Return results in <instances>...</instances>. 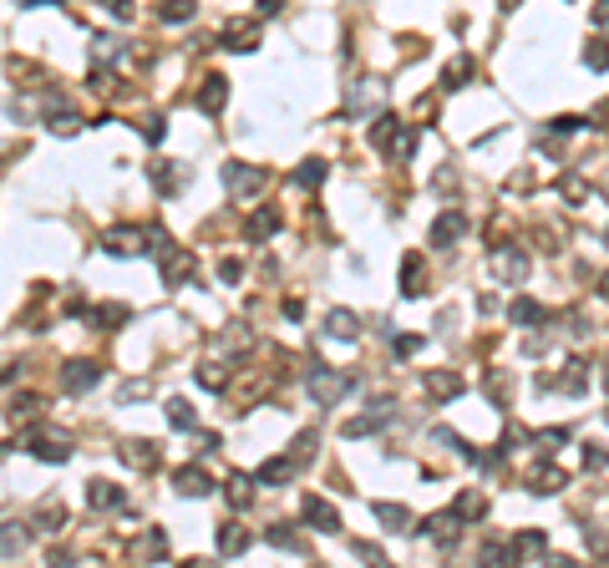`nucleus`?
Segmentation results:
<instances>
[{"instance_id":"1","label":"nucleus","mask_w":609,"mask_h":568,"mask_svg":"<svg viewBox=\"0 0 609 568\" xmlns=\"http://www.w3.org/2000/svg\"><path fill=\"white\" fill-rule=\"evenodd\" d=\"M305 391H310L315 406H340L346 396H356V375L330 371L325 361H310V371H305Z\"/></svg>"},{"instance_id":"2","label":"nucleus","mask_w":609,"mask_h":568,"mask_svg":"<svg viewBox=\"0 0 609 568\" xmlns=\"http://www.w3.org/2000/svg\"><path fill=\"white\" fill-rule=\"evenodd\" d=\"M147 254L157 259V270H163V279H168V284L194 279V254H188V249H178V244H173V239H168L163 229H153V233H147Z\"/></svg>"},{"instance_id":"3","label":"nucleus","mask_w":609,"mask_h":568,"mask_svg":"<svg viewBox=\"0 0 609 568\" xmlns=\"http://www.w3.org/2000/svg\"><path fill=\"white\" fill-rule=\"evenodd\" d=\"M219 178H224V188H229V198L249 204V198H260V194H264V183H270V173H264L260 163H244V157H224Z\"/></svg>"},{"instance_id":"4","label":"nucleus","mask_w":609,"mask_h":568,"mask_svg":"<svg viewBox=\"0 0 609 568\" xmlns=\"http://www.w3.org/2000/svg\"><path fill=\"white\" fill-rule=\"evenodd\" d=\"M371 147H376V153H386V157H396V163H406V157L416 153V132L406 128L402 117L381 112V122L371 128Z\"/></svg>"},{"instance_id":"5","label":"nucleus","mask_w":609,"mask_h":568,"mask_svg":"<svg viewBox=\"0 0 609 568\" xmlns=\"http://www.w3.org/2000/svg\"><path fill=\"white\" fill-rule=\"evenodd\" d=\"M147 178H153V188L163 198H178L183 188H188V178H194V173H188V163H173V157H153V163H147Z\"/></svg>"},{"instance_id":"6","label":"nucleus","mask_w":609,"mask_h":568,"mask_svg":"<svg viewBox=\"0 0 609 568\" xmlns=\"http://www.w3.org/2000/svg\"><path fill=\"white\" fill-rule=\"evenodd\" d=\"M300 523L305 528H315V533H340V513H336V503H325L320 492H305V503H300Z\"/></svg>"},{"instance_id":"7","label":"nucleus","mask_w":609,"mask_h":568,"mask_svg":"<svg viewBox=\"0 0 609 568\" xmlns=\"http://www.w3.org/2000/svg\"><path fill=\"white\" fill-rule=\"evenodd\" d=\"M102 254H117V259H138L147 254V233L132 229V223H117V229L102 233Z\"/></svg>"},{"instance_id":"8","label":"nucleus","mask_w":609,"mask_h":568,"mask_svg":"<svg viewBox=\"0 0 609 568\" xmlns=\"http://www.w3.org/2000/svg\"><path fill=\"white\" fill-rule=\"evenodd\" d=\"M91 386H102V361H87V355L62 361V391L81 396V391H91Z\"/></svg>"},{"instance_id":"9","label":"nucleus","mask_w":609,"mask_h":568,"mask_svg":"<svg viewBox=\"0 0 609 568\" xmlns=\"http://www.w3.org/2000/svg\"><path fill=\"white\" fill-rule=\"evenodd\" d=\"M381 102H386V91H381V81H356L346 97V117H381Z\"/></svg>"},{"instance_id":"10","label":"nucleus","mask_w":609,"mask_h":568,"mask_svg":"<svg viewBox=\"0 0 609 568\" xmlns=\"http://www.w3.org/2000/svg\"><path fill=\"white\" fill-rule=\"evenodd\" d=\"M432 249H457L467 239V213H457V208H447V213H437L432 219Z\"/></svg>"},{"instance_id":"11","label":"nucleus","mask_w":609,"mask_h":568,"mask_svg":"<svg viewBox=\"0 0 609 568\" xmlns=\"http://www.w3.org/2000/svg\"><path fill=\"white\" fill-rule=\"evenodd\" d=\"M219 41L229 46V52H254V46H260V21L233 15V21H224V26H219Z\"/></svg>"},{"instance_id":"12","label":"nucleus","mask_w":609,"mask_h":568,"mask_svg":"<svg viewBox=\"0 0 609 568\" xmlns=\"http://www.w3.org/2000/svg\"><path fill=\"white\" fill-rule=\"evenodd\" d=\"M422 391H427V401L447 406V401H457L467 391V381L457 371H427V375H422Z\"/></svg>"},{"instance_id":"13","label":"nucleus","mask_w":609,"mask_h":568,"mask_svg":"<svg viewBox=\"0 0 609 568\" xmlns=\"http://www.w3.org/2000/svg\"><path fill=\"white\" fill-rule=\"evenodd\" d=\"M508 554L519 558V563H544V558H548V533H544V528H523V533H513Z\"/></svg>"},{"instance_id":"14","label":"nucleus","mask_w":609,"mask_h":568,"mask_svg":"<svg viewBox=\"0 0 609 568\" xmlns=\"http://www.w3.org/2000/svg\"><path fill=\"white\" fill-rule=\"evenodd\" d=\"M493 270H498V279H503V284H523V279H528V254H523V249L519 244H498L493 249Z\"/></svg>"},{"instance_id":"15","label":"nucleus","mask_w":609,"mask_h":568,"mask_svg":"<svg viewBox=\"0 0 609 568\" xmlns=\"http://www.w3.org/2000/svg\"><path fill=\"white\" fill-rule=\"evenodd\" d=\"M386 421H391V406L381 401V406H371L366 416H356V421H346L340 426V437L346 441H361V437H376V431H386Z\"/></svg>"},{"instance_id":"16","label":"nucleus","mask_w":609,"mask_h":568,"mask_svg":"<svg viewBox=\"0 0 609 568\" xmlns=\"http://www.w3.org/2000/svg\"><path fill=\"white\" fill-rule=\"evenodd\" d=\"M26 452L36 457V462H66V457H71V441L66 437H56V431H36V437L26 441Z\"/></svg>"},{"instance_id":"17","label":"nucleus","mask_w":609,"mask_h":568,"mask_svg":"<svg viewBox=\"0 0 609 568\" xmlns=\"http://www.w3.org/2000/svg\"><path fill=\"white\" fill-rule=\"evenodd\" d=\"M427 538L437 543V548H452V543L462 538V517H457V507H447V513H432V517H427Z\"/></svg>"},{"instance_id":"18","label":"nucleus","mask_w":609,"mask_h":568,"mask_svg":"<svg viewBox=\"0 0 609 568\" xmlns=\"http://www.w3.org/2000/svg\"><path fill=\"white\" fill-rule=\"evenodd\" d=\"M538 386H544V391H569V396H579V391L589 386V361H569V371H564V375H538Z\"/></svg>"},{"instance_id":"19","label":"nucleus","mask_w":609,"mask_h":568,"mask_svg":"<svg viewBox=\"0 0 609 568\" xmlns=\"http://www.w3.org/2000/svg\"><path fill=\"white\" fill-rule=\"evenodd\" d=\"M295 472H300L295 457H270V462L254 472V482H260V488H290V482H295Z\"/></svg>"},{"instance_id":"20","label":"nucleus","mask_w":609,"mask_h":568,"mask_svg":"<svg viewBox=\"0 0 609 568\" xmlns=\"http://www.w3.org/2000/svg\"><path fill=\"white\" fill-rule=\"evenodd\" d=\"M173 492H178V497H208V492H214V478H208L204 467H178V472H173Z\"/></svg>"},{"instance_id":"21","label":"nucleus","mask_w":609,"mask_h":568,"mask_svg":"<svg viewBox=\"0 0 609 568\" xmlns=\"http://www.w3.org/2000/svg\"><path fill=\"white\" fill-rule=\"evenodd\" d=\"M117 452H122V462H128V467H138V472H153V467H157V441H147V437H128Z\"/></svg>"},{"instance_id":"22","label":"nucleus","mask_w":609,"mask_h":568,"mask_svg":"<svg viewBox=\"0 0 609 568\" xmlns=\"http://www.w3.org/2000/svg\"><path fill=\"white\" fill-rule=\"evenodd\" d=\"M224 102H229V81H224L219 71H208L204 87H198V112L219 117V112H224Z\"/></svg>"},{"instance_id":"23","label":"nucleus","mask_w":609,"mask_h":568,"mask_svg":"<svg viewBox=\"0 0 609 568\" xmlns=\"http://www.w3.org/2000/svg\"><path fill=\"white\" fill-rule=\"evenodd\" d=\"M87 503H91V513H117V507L128 503V497H122V488H117V482L91 478V482H87Z\"/></svg>"},{"instance_id":"24","label":"nucleus","mask_w":609,"mask_h":568,"mask_svg":"<svg viewBox=\"0 0 609 568\" xmlns=\"http://www.w3.org/2000/svg\"><path fill=\"white\" fill-rule=\"evenodd\" d=\"M402 295H406V299H422V295H427V270H422V254H416V249L402 259Z\"/></svg>"},{"instance_id":"25","label":"nucleus","mask_w":609,"mask_h":568,"mask_svg":"<svg viewBox=\"0 0 609 568\" xmlns=\"http://www.w3.org/2000/svg\"><path fill=\"white\" fill-rule=\"evenodd\" d=\"M31 523H36V533H62L66 523H71V513H66V503H56V497H46V503L31 513Z\"/></svg>"},{"instance_id":"26","label":"nucleus","mask_w":609,"mask_h":568,"mask_svg":"<svg viewBox=\"0 0 609 568\" xmlns=\"http://www.w3.org/2000/svg\"><path fill=\"white\" fill-rule=\"evenodd\" d=\"M325 336L330 340H361V315L356 310H330L325 315Z\"/></svg>"},{"instance_id":"27","label":"nucleus","mask_w":609,"mask_h":568,"mask_svg":"<svg viewBox=\"0 0 609 568\" xmlns=\"http://www.w3.org/2000/svg\"><path fill=\"white\" fill-rule=\"evenodd\" d=\"M46 128H52L56 137H71V132H81L77 107H71V102H56V97H52V107H46Z\"/></svg>"},{"instance_id":"28","label":"nucleus","mask_w":609,"mask_h":568,"mask_svg":"<svg viewBox=\"0 0 609 568\" xmlns=\"http://www.w3.org/2000/svg\"><path fill=\"white\" fill-rule=\"evenodd\" d=\"M472 77H478V62H472V56H452L447 71H442V91H462Z\"/></svg>"},{"instance_id":"29","label":"nucleus","mask_w":609,"mask_h":568,"mask_svg":"<svg viewBox=\"0 0 609 568\" xmlns=\"http://www.w3.org/2000/svg\"><path fill=\"white\" fill-rule=\"evenodd\" d=\"M264 543H270V548H285V554H310V543H305V533H295L290 523H274V528L264 533Z\"/></svg>"},{"instance_id":"30","label":"nucleus","mask_w":609,"mask_h":568,"mask_svg":"<svg viewBox=\"0 0 609 568\" xmlns=\"http://www.w3.org/2000/svg\"><path fill=\"white\" fill-rule=\"evenodd\" d=\"M270 233H280V208H260V213H249V223H244V239L264 244Z\"/></svg>"},{"instance_id":"31","label":"nucleus","mask_w":609,"mask_h":568,"mask_svg":"<svg viewBox=\"0 0 609 568\" xmlns=\"http://www.w3.org/2000/svg\"><path fill=\"white\" fill-rule=\"evenodd\" d=\"M508 320L519 325V330H533V325H544V305H538V299H513V305H508Z\"/></svg>"},{"instance_id":"32","label":"nucleus","mask_w":609,"mask_h":568,"mask_svg":"<svg viewBox=\"0 0 609 568\" xmlns=\"http://www.w3.org/2000/svg\"><path fill=\"white\" fill-rule=\"evenodd\" d=\"M194 15H198V0H157V21H168V26H183Z\"/></svg>"},{"instance_id":"33","label":"nucleus","mask_w":609,"mask_h":568,"mask_svg":"<svg viewBox=\"0 0 609 568\" xmlns=\"http://www.w3.org/2000/svg\"><path fill=\"white\" fill-rule=\"evenodd\" d=\"M528 492H533V497L564 492V472H558V467H538V472H528Z\"/></svg>"},{"instance_id":"34","label":"nucleus","mask_w":609,"mask_h":568,"mask_svg":"<svg viewBox=\"0 0 609 568\" xmlns=\"http://www.w3.org/2000/svg\"><path fill=\"white\" fill-rule=\"evenodd\" d=\"M249 548V528H239V523H224L219 528V554L224 558H239Z\"/></svg>"},{"instance_id":"35","label":"nucleus","mask_w":609,"mask_h":568,"mask_svg":"<svg viewBox=\"0 0 609 568\" xmlns=\"http://www.w3.org/2000/svg\"><path fill=\"white\" fill-rule=\"evenodd\" d=\"M224 497H229L233 507H249L254 503V482H249L244 472H229V478H224Z\"/></svg>"},{"instance_id":"36","label":"nucleus","mask_w":609,"mask_h":568,"mask_svg":"<svg viewBox=\"0 0 609 568\" xmlns=\"http://www.w3.org/2000/svg\"><path fill=\"white\" fill-rule=\"evenodd\" d=\"M376 517H381V528H386V533H406V528H412V513H406L402 503H376Z\"/></svg>"},{"instance_id":"37","label":"nucleus","mask_w":609,"mask_h":568,"mask_svg":"<svg viewBox=\"0 0 609 568\" xmlns=\"http://www.w3.org/2000/svg\"><path fill=\"white\" fill-rule=\"evenodd\" d=\"M26 548V528L21 523H0V558H21Z\"/></svg>"},{"instance_id":"38","label":"nucleus","mask_w":609,"mask_h":568,"mask_svg":"<svg viewBox=\"0 0 609 568\" xmlns=\"http://www.w3.org/2000/svg\"><path fill=\"white\" fill-rule=\"evenodd\" d=\"M584 66H589V71H609V41L604 36L584 41Z\"/></svg>"},{"instance_id":"39","label":"nucleus","mask_w":609,"mask_h":568,"mask_svg":"<svg viewBox=\"0 0 609 568\" xmlns=\"http://www.w3.org/2000/svg\"><path fill=\"white\" fill-rule=\"evenodd\" d=\"M163 412H168V421H173V426H183V431H188V426H198L194 401H183V396H168V406H163Z\"/></svg>"},{"instance_id":"40","label":"nucleus","mask_w":609,"mask_h":568,"mask_svg":"<svg viewBox=\"0 0 609 568\" xmlns=\"http://www.w3.org/2000/svg\"><path fill=\"white\" fill-rule=\"evenodd\" d=\"M41 412H46V401H41L36 391H26V396H15V401H11V416H15V421H36Z\"/></svg>"},{"instance_id":"41","label":"nucleus","mask_w":609,"mask_h":568,"mask_svg":"<svg viewBox=\"0 0 609 568\" xmlns=\"http://www.w3.org/2000/svg\"><path fill=\"white\" fill-rule=\"evenodd\" d=\"M320 183H325V163L320 157H305L295 168V188H320Z\"/></svg>"},{"instance_id":"42","label":"nucleus","mask_w":609,"mask_h":568,"mask_svg":"<svg viewBox=\"0 0 609 568\" xmlns=\"http://www.w3.org/2000/svg\"><path fill=\"white\" fill-rule=\"evenodd\" d=\"M91 325H102V330L128 325V305H97V310H91Z\"/></svg>"},{"instance_id":"43","label":"nucleus","mask_w":609,"mask_h":568,"mask_svg":"<svg viewBox=\"0 0 609 568\" xmlns=\"http://www.w3.org/2000/svg\"><path fill=\"white\" fill-rule=\"evenodd\" d=\"M564 441H569V426H548V431H533V447H538V452H558Z\"/></svg>"},{"instance_id":"44","label":"nucleus","mask_w":609,"mask_h":568,"mask_svg":"<svg viewBox=\"0 0 609 568\" xmlns=\"http://www.w3.org/2000/svg\"><path fill=\"white\" fill-rule=\"evenodd\" d=\"M558 188H564V198H569L574 208H584V204H589V198H595V188H589V183H579V178H564V183H558Z\"/></svg>"},{"instance_id":"45","label":"nucleus","mask_w":609,"mask_h":568,"mask_svg":"<svg viewBox=\"0 0 609 568\" xmlns=\"http://www.w3.org/2000/svg\"><path fill=\"white\" fill-rule=\"evenodd\" d=\"M503 558H513V554H508V543H503V538H488V543L478 548V563H488V568L503 563Z\"/></svg>"},{"instance_id":"46","label":"nucleus","mask_w":609,"mask_h":568,"mask_svg":"<svg viewBox=\"0 0 609 568\" xmlns=\"http://www.w3.org/2000/svg\"><path fill=\"white\" fill-rule=\"evenodd\" d=\"M457 517H482V497H478V492H457Z\"/></svg>"},{"instance_id":"47","label":"nucleus","mask_w":609,"mask_h":568,"mask_svg":"<svg viewBox=\"0 0 609 568\" xmlns=\"http://www.w3.org/2000/svg\"><path fill=\"white\" fill-rule=\"evenodd\" d=\"M117 52H122V41H117V36H97V41H91V56H97V62H112Z\"/></svg>"},{"instance_id":"48","label":"nucleus","mask_w":609,"mask_h":568,"mask_svg":"<svg viewBox=\"0 0 609 568\" xmlns=\"http://www.w3.org/2000/svg\"><path fill=\"white\" fill-rule=\"evenodd\" d=\"M290 457H295V462H310V457H315V431L295 437V452H290Z\"/></svg>"},{"instance_id":"49","label":"nucleus","mask_w":609,"mask_h":568,"mask_svg":"<svg viewBox=\"0 0 609 568\" xmlns=\"http://www.w3.org/2000/svg\"><path fill=\"white\" fill-rule=\"evenodd\" d=\"M143 137H147V142H163V137H168V122H163V117H147V122H143Z\"/></svg>"},{"instance_id":"50","label":"nucleus","mask_w":609,"mask_h":568,"mask_svg":"<svg viewBox=\"0 0 609 568\" xmlns=\"http://www.w3.org/2000/svg\"><path fill=\"white\" fill-rule=\"evenodd\" d=\"M584 467H595V472H609V452H599V447H584Z\"/></svg>"},{"instance_id":"51","label":"nucleus","mask_w":609,"mask_h":568,"mask_svg":"<svg viewBox=\"0 0 609 568\" xmlns=\"http://www.w3.org/2000/svg\"><path fill=\"white\" fill-rule=\"evenodd\" d=\"M102 5L117 15V21H132V15H138V5H132V0H102Z\"/></svg>"},{"instance_id":"52","label":"nucleus","mask_w":609,"mask_h":568,"mask_svg":"<svg viewBox=\"0 0 609 568\" xmlns=\"http://www.w3.org/2000/svg\"><path fill=\"white\" fill-rule=\"evenodd\" d=\"M589 21H595L599 31H609V0H595V5H589Z\"/></svg>"},{"instance_id":"53","label":"nucleus","mask_w":609,"mask_h":568,"mask_svg":"<svg viewBox=\"0 0 609 568\" xmlns=\"http://www.w3.org/2000/svg\"><path fill=\"white\" fill-rule=\"evenodd\" d=\"M198 381L219 391V386H224V371H219V365H198Z\"/></svg>"},{"instance_id":"54","label":"nucleus","mask_w":609,"mask_h":568,"mask_svg":"<svg viewBox=\"0 0 609 568\" xmlns=\"http://www.w3.org/2000/svg\"><path fill=\"white\" fill-rule=\"evenodd\" d=\"M239 274H244V264H239V259H224V264H219V279L224 284H233Z\"/></svg>"},{"instance_id":"55","label":"nucleus","mask_w":609,"mask_h":568,"mask_svg":"<svg viewBox=\"0 0 609 568\" xmlns=\"http://www.w3.org/2000/svg\"><path fill=\"white\" fill-rule=\"evenodd\" d=\"M422 350V336H396V355H416Z\"/></svg>"},{"instance_id":"56","label":"nucleus","mask_w":609,"mask_h":568,"mask_svg":"<svg viewBox=\"0 0 609 568\" xmlns=\"http://www.w3.org/2000/svg\"><path fill=\"white\" fill-rule=\"evenodd\" d=\"M254 5H260V15H280V11H285V0H254Z\"/></svg>"},{"instance_id":"57","label":"nucleus","mask_w":609,"mask_h":568,"mask_svg":"<svg viewBox=\"0 0 609 568\" xmlns=\"http://www.w3.org/2000/svg\"><path fill=\"white\" fill-rule=\"evenodd\" d=\"M554 128H558V132H579V128H584V117H558Z\"/></svg>"},{"instance_id":"58","label":"nucleus","mask_w":609,"mask_h":568,"mask_svg":"<svg viewBox=\"0 0 609 568\" xmlns=\"http://www.w3.org/2000/svg\"><path fill=\"white\" fill-rule=\"evenodd\" d=\"M26 11H36V5H66V0H21Z\"/></svg>"},{"instance_id":"59","label":"nucleus","mask_w":609,"mask_h":568,"mask_svg":"<svg viewBox=\"0 0 609 568\" xmlns=\"http://www.w3.org/2000/svg\"><path fill=\"white\" fill-rule=\"evenodd\" d=\"M599 295H604V299H609V274H604V279H599Z\"/></svg>"},{"instance_id":"60","label":"nucleus","mask_w":609,"mask_h":568,"mask_svg":"<svg viewBox=\"0 0 609 568\" xmlns=\"http://www.w3.org/2000/svg\"><path fill=\"white\" fill-rule=\"evenodd\" d=\"M513 5H519V0H503V11H513Z\"/></svg>"},{"instance_id":"61","label":"nucleus","mask_w":609,"mask_h":568,"mask_svg":"<svg viewBox=\"0 0 609 568\" xmlns=\"http://www.w3.org/2000/svg\"><path fill=\"white\" fill-rule=\"evenodd\" d=\"M604 386H609V365H604Z\"/></svg>"},{"instance_id":"62","label":"nucleus","mask_w":609,"mask_h":568,"mask_svg":"<svg viewBox=\"0 0 609 568\" xmlns=\"http://www.w3.org/2000/svg\"><path fill=\"white\" fill-rule=\"evenodd\" d=\"M604 244H609V229H604Z\"/></svg>"}]
</instances>
